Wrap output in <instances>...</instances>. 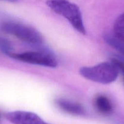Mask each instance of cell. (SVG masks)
I'll return each mask as SVG.
<instances>
[{
    "label": "cell",
    "instance_id": "obj_1",
    "mask_svg": "<svg viewBox=\"0 0 124 124\" xmlns=\"http://www.w3.org/2000/svg\"><path fill=\"white\" fill-rule=\"evenodd\" d=\"M46 5L57 14L64 17L75 30L86 34L85 25L80 8L68 0H47Z\"/></svg>",
    "mask_w": 124,
    "mask_h": 124
},
{
    "label": "cell",
    "instance_id": "obj_2",
    "mask_svg": "<svg viewBox=\"0 0 124 124\" xmlns=\"http://www.w3.org/2000/svg\"><path fill=\"white\" fill-rule=\"evenodd\" d=\"M80 74L86 79L102 84H108L117 78L119 70L113 62H104L80 69Z\"/></svg>",
    "mask_w": 124,
    "mask_h": 124
},
{
    "label": "cell",
    "instance_id": "obj_3",
    "mask_svg": "<svg viewBox=\"0 0 124 124\" xmlns=\"http://www.w3.org/2000/svg\"><path fill=\"white\" fill-rule=\"evenodd\" d=\"M0 29L29 44L39 46L43 42L42 36L37 30L22 23L15 21L4 22L0 25Z\"/></svg>",
    "mask_w": 124,
    "mask_h": 124
},
{
    "label": "cell",
    "instance_id": "obj_4",
    "mask_svg": "<svg viewBox=\"0 0 124 124\" xmlns=\"http://www.w3.org/2000/svg\"><path fill=\"white\" fill-rule=\"evenodd\" d=\"M9 57L30 64L55 68L58 65L57 59L50 53L44 51L26 52L21 53H13Z\"/></svg>",
    "mask_w": 124,
    "mask_h": 124
},
{
    "label": "cell",
    "instance_id": "obj_5",
    "mask_svg": "<svg viewBox=\"0 0 124 124\" xmlns=\"http://www.w3.org/2000/svg\"><path fill=\"white\" fill-rule=\"evenodd\" d=\"M4 116L13 124H48L37 115L29 111H12L6 113Z\"/></svg>",
    "mask_w": 124,
    "mask_h": 124
},
{
    "label": "cell",
    "instance_id": "obj_6",
    "mask_svg": "<svg viewBox=\"0 0 124 124\" xmlns=\"http://www.w3.org/2000/svg\"><path fill=\"white\" fill-rule=\"evenodd\" d=\"M55 104L62 111L68 114L75 116H84L86 111L82 105L76 102L71 101L64 99L55 100Z\"/></svg>",
    "mask_w": 124,
    "mask_h": 124
},
{
    "label": "cell",
    "instance_id": "obj_7",
    "mask_svg": "<svg viewBox=\"0 0 124 124\" xmlns=\"http://www.w3.org/2000/svg\"><path fill=\"white\" fill-rule=\"evenodd\" d=\"M94 105L98 112L103 115H109L113 111V105L109 98L103 94L97 95L94 100Z\"/></svg>",
    "mask_w": 124,
    "mask_h": 124
},
{
    "label": "cell",
    "instance_id": "obj_8",
    "mask_svg": "<svg viewBox=\"0 0 124 124\" xmlns=\"http://www.w3.org/2000/svg\"><path fill=\"white\" fill-rule=\"evenodd\" d=\"M104 39L106 43L109 46L120 53L122 55L124 56V42L119 39L114 35L106 34L104 36Z\"/></svg>",
    "mask_w": 124,
    "mask_h": 124
},
{
    "label": "cell",
    "instance_id": "obj_9",
    "mask_svg": "<svg viewBox=\"0 0 124 124\" xmlns=\"http://www.w3.org/2000/svg\"><path fill=\"white\" fill-rule=\"evenodd\" d=\"M113 31L114 36L124 42V13L119 15L115 21Z\"/></svg>",
    "mask_w": 124,
    "mask_h": 124
},
{
    "label": "cell",
    "instance_id": "obj_10",
    "mask_svg": "<svg viewBox=\"0 0 124 124\" xmlns=\"http://www.w3.org/2000/svg\"><path fill=\"white\" fill-rule=\"evenodd\" d=\"M0 50L9 56L13 52V48L11 42L7 39L0 36Z\"/></svg>",
    "mask_w": 124,
    "mask_h": 124
},
{
    "label": "cell",
    "instance_id": "obj_11",
    "mask_svg": "<svg viewBox=\"0 0 124 124\" xmlns=\"http://www.w3.org/2000/svg\"><path fill=\"white\" fill-rule=\"evenodd\" d=\"M111 61L113 62L117 67L119 69V71H121L122 73L123 74L124 76V60L119 58H116L114 57L111 59Z\"/></svg>",
    "mask_w": 124,
    "mask_h": 124
},
{
    "label": "cell",
    "instance_id": "obj_12",
    "mask_svg": "<svg viewBox=\"0 0 124 124\" xmlns=\"http://www.w3.org/2000/svg\"><path fill=\"white\" fill-rule=\"evenodd\" d=\"M1 1H8V2H17L18 0H1Z\"/></svg>",
    "mask_w": 124,
    "mask_h": 124
}]
</instances>
